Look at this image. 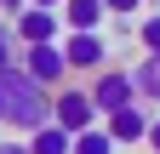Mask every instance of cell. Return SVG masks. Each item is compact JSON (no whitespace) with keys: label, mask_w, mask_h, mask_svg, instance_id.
<instances>
[{"label":"cell","mask_w":160,"mask_h":154,"mask_svg":"<svg viewBox=\"0 0 160 154\" xmlns=\"http://www.w3.org/2000/svg\"><path fill=\"white\" fill-rule=\"evenodd\" d=\"M0 126L23 131V137H34L40 126H52V91L34 86L23 69H0Z\"/></svg>","instance_id":"obj_1"},{"label":"cell","mask_w":160,"mask_h":154,"mask_svg":"<svg viewBox=\"0 0 160 154\" xmlns=\"http://www.w3.org/2000/svg\"><path fill=\"white\" fill-rule=\"evenodd\" d=\"M86 97H92V108H97V120H109V114L132 108V103H137L132 69H103V74H92V80H86Z\"/></svg>","instance_id":"obj_2"},{"label":"cell","mask_w":160,"mask_h":154,"mask_svg":"<svg viewBox=\"0 0 160 154\" xmlns=\"http://www.w3.org/2000/svg\"><path fill=\"white\" fill-rule=\"evenodd\" d=\"M52 126L69 131V137H80V131L97 126V108H92V97H86V86H63V91H52Z\"/></svg>","instance_id":"obj_3"},{"label":"cell","mask_w":160,"mask_h":154,"mask_svg":"<svg viewBox=\"0 0 160 154\" xmlns=\"http://www.w3.org/2000/svg\"><path fill=\"white\" fill-rule=\"evenodd\" d=\"M12 40H17V51L57 46V40H63V17H57V12H40V6H23V12L12 17Z\"/></svg>","instance_id":"obj_4"},{"label":"cell","mask_w":160,"mask_h":154,"mask_svg":"<svg viewBox=\"0 0 160 154\" xmlns=\"http://www.w3.org/2000/svg\"><path fill=\"white\" fill-rule=\"evenodd\" d=\"M63 63H69V74H103L109 69V40L103 34H63Z\"/></svg>","instance_id":"obj_5"},{"label":"cell","mask_w":160,"mask_h":154,"mask_svg":"<svg viewBox=\"0 0 160 154\" xmlns=\"http://www.w3.org/2000/svg\"><path fill=\"white\" fill-rule=\"evenodd\" d=\"M17 69H23V74H29L34 86H46V91H63V80H69V63H63V46H29Z\"/></svg>","instance_id":"obj_6"},{"label":"cell","mask_w":160,"mask_h":154,"mask_svg":"<svg viewBox=\"0 0 160 154\" xmlns=\"http://www.w3.org/2000/svg\"><path fill=\"white\" fill-rule=\"evenodd\" d=\"M149 120H154V114L143 108V103H132V108H120V114H109V137H114V148H126V143H143L149 137Z\"/></svg>","instance_id":"obj_7"},{"label":"cell","mask_w":160,"mask_h":154,"mask_svg":"<svg viewBox=\"0 0 160 154\" xmlns=\"http://www.w3.org/2000/svg\"><path fill=\"white\" fill-rule=\"evenodd\" d=\"M63 34H103V0H63Z\"/></svg>","instance_id":"obj_8"},{"label":"cell","mask_w":160,"mask_h":154,"mask_svg":"<svg viewBox=\"0 0 160 154\" xmlns=\"http://www.w3.org/2000/svg\"><path fill=\"white\" fill-rule=\"evenodd\" d=\"M132 86H137V103H160V57H137Z\"/></svg>","instance_id":"obj_9"},{"label":"cell","mask_w":160,"mask_h":154,"mask_svg":"<svg viewBox=\"0 0 160 154\" xmlns=\"http://www.w3.org/2000/svg\"><path fill=\"white\" fill-rule=\"evenodd\" d=\"M23 148H29V154H69L74 137H69V131H57V126H40L34 137H23Z\"/></svg>","instance_id":"obj_10"},{"label":"cell","mask_w":160,"mask_h":154,"mask_svg":"<svg viewBox=\"0 0 160 154\" xmlns=\"http://www.w3.org/2000/svg\"><path fill=\"white\" fill-rule=\"evenodd\" d=\"M69 154H120V148H114V137H109L103 126H92V131H80V137H74Z\"/></svg>","instance_id":"obj_11"},{"label":"cell","mask_w":160,"mask_h":154,"mask_svg":"<svg viewBox=\"0 0 160 154\" xmlns=\"http://www.w3.org/2000/svg\"><path fill=\"white\" fill-rule=\"evenodd\" d=\"M137 46H143V57H160V12H149L137 23Z\"/></svg>","instance_id":"obj_12"},{"label":"cell","mask_w":160,"mask_h":154,"mask_svg":"<svg viewBox=\"0 0 160 154\" xmlns=\"http://www.w3.org/2000/svg\"><path fill=\"white\" fill-rule=\"evenodd\" d=\"M17 63V40H12V23H0V69Z\"/></svg>","instance_id":"obj_13"},{"label":"cell","mask_w":160,"mask_h":154,"mask_svg":"<svg viewBox=\"0 0 160 154\" xmlns=\"http://www.w3.org/2000/svg\"><path fill=\"white\" fill-rule=\"evenodd\" d=\"M137 6H143V0H103V12H109V17H132Z\"/></svg>","instance_id":"obj_14"},{"label":"cell","mask_w":160,"mask_h":154,"mask_svg":"<svg viewBox=\"0 0 160 154\" xmlns=\"http://www.w3.org/2000/svg\"><path fill=\"white\" fill-rule=\"evenodd\" d=\"M23 6H29V0H0V17H6V23H12V17L23 12Z\"/></svg>","instance_id":"obj_15"},{"label":"cell","mask_w":160,"mask_h":154,"mask_svg":"<svg viewBox=\"0 0 160 154\" xmlns=\"http://www.w3.org/2000/svg\"><path fill=\"white\" fill-rule=\"evenodd\" d=\"M143 143H149V148L160 154V114H154V120H149V137H143Z\"/></svg>","instance_id":"obj_16"},{"label":"cell","mask_w":160,"mask_h":154,"mask_svg":"<svg viewBox=\"0 0 160 154\" xmlns=\"http://www.w3.org/2000/svg\"><path fill=\"white\" fill-rule=\"evenodd\" d=\"M0 154H29V148H23V137H12V143H0Z\"/></svg>","instance_id":"obj_17"},{"label":"cell","mask_w":160,"mask_h":154,"mask_svg":"<svg viewBox=\"0 0 160 154\" xmlns=\"http://www.w3.org/2000/svg\"><path fill=\"white\" fill-rule=\"evenodd\" d=\"M29 6H40V12H63V0H29Z\"/></svg>","instance_id":"obj_18"},{"label":"cell","mask_w":160,"mask_h":154,"mask_svg":"<svg viewBox=\"0 0 160 154\" xmlns=\"http://www.w3.org/2000/svg\"><path fill=\"white\" fill-rule=\"evenodd\" d=\"M0 23H6V17H0Z\"/></svg>","instance_id":"obj_19"},{"label":"cell","mask_w":160,"mask_h":154,"mask_svg":"<svg viewBox=\"0 0 160 154\" xmlns=\"http://www.w3.org/2000/svg\"><path fill=\"white\" fill-rule=\"evenodd\" d=\"M154 6H160V0H154Z\"/></svg>","instance_id":"obj_20"}]
</instances>
